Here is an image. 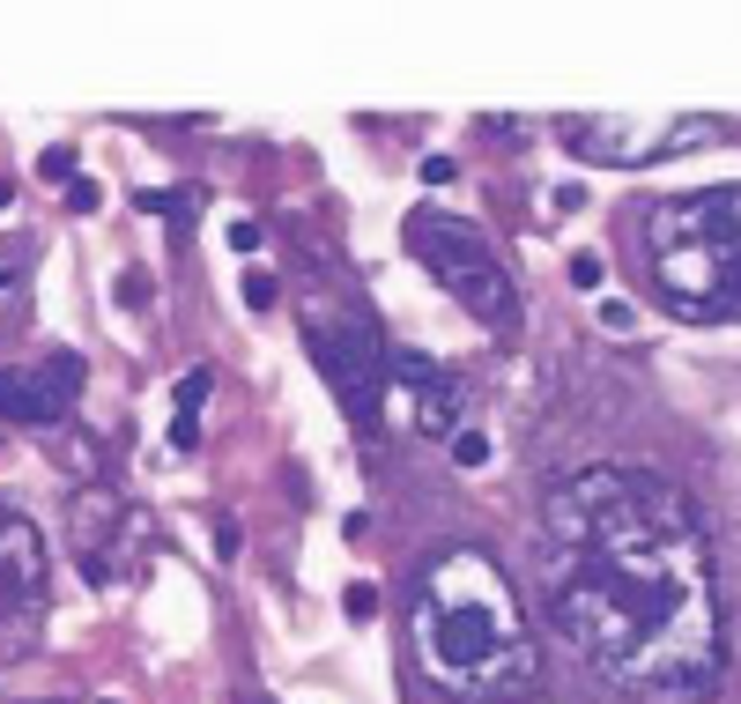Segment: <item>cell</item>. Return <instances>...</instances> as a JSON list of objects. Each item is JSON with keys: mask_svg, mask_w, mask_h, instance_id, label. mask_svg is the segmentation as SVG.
I'll use <instances>...</instances> for the list:
<instances>
[{"mask_svg": "<svg viewBox=\"0 0 741 704\" xmlns=\"http://www.w3.org/2000/svg\"><path fill=\"white\" fill-rule=\"evenodd\" d=\"M541 608L623 697L698 704L727 667L719 571L698 498L653 467L601 460L541 504Z\"/></svg>", "mask_w": 741, "mask_h": 704, "instance_id": "cell-1", "label": "cell"}, {"mask_svg": "<svg viewBox=\"0 0 741 704\" xmlns=\"http://www.w3.org/2000/svg\"><path fill=\"white\" fill-rule=\"evenodd\" d=\"M409 638L423 675L453 704H519L541 682V645L527 630L519 586L490 549H445L415 579Z\"/></svg>", "mask_w": 741, "mask_h": 704, "instance_id": "cell-2", "label": "cell"}, {"mask_svg": "<svg viewBox=\"0 0 741 704\" xmlns=\"http://www.w3.org/2000/svg\"><path fill=\"white\" fill-rule=\"evenodd\" d=\"M630 252L660 312L698 327H741V186L645 201L630 215Z\"/></svg>", "mask_w": 741, "mask_h": 704, "instance_id": "cell-3", "label": "cell"}, {"mask_svg": "<svg viewBox=\"0 0 741 704\" xmlns=\"http://www.w3.org/2000/svg\"><path fill=\"white\" fill-rule=\"evenodd\" d=\"M409 252L438 275V290L453 297L460 312H475L490 334H512V327H519V282L504 275V260L490 252V238H482L467 215L415 208V215H409Z\"/></svg>", "mask_w": 741, "mask_h": 704, "instance_id": "cell-4", "label": "cell"}, {"mask_svg": "<svg viewBox=\"0 0 741 704\" xmlns=\"http://www.w3.org/2000/svg\"><path fill=\"white\" fill-rule=\"evenodd\" d=\"M304 349L327 372V386L341 393V408L356 430H378L386 415V334L370 327V312L356 304H304Z\"/></svg>", "mask_w": 741, "mask_h": 704, "instance_id": "cell-5", "label": "cell"}, {"mask_svg": "<svg viewBox=\"0 0 741 704\" xmlns=\"http://www.w3.org/2000/svg\"><path fill=\"white\" fill-rule=\"evenodd\" d=\"M556 141L572 149L578 164H660V156H690V149H712L727 141L719 120H653V112H572L556 120Z\"/></svg>", "mask_w": 741, "mask_h": 704, "instance_id": "cell-6", "label": "cell"}, {"mask_svg": "<svg viewBox=\"0 0 741 704\" xmlns=\"http://www.w3.org/2000/svg\"><path fill=\"white\" fill-rule=\"evenodd\" d=\"M89 364L75 349H45L38 364H0V423H23V430H60L75 401H83Z\"/></svg>", "mask_w": 741, "mask_h": 704, "instance_id": "cell-7", "label": "cell"}, {"mask_svg": "<svg viewBox=\"0 0 741 704\" xmlns=\"http://www.w3.org/2000/svg\"><path fill=\"white\" fill-rule=\"evenodd\" d=\"M409 415V430L423 438H453L467 430L460 415H467V393H460V378L445 364H430V356H415V349H386V423H401Z\"/></svg>", "mask_w": 741, "mask_h": 704, "instance_id": "cell-8", "label": "cell"}, {"mask_svg": "<svg viewBox=\"0 0 741 704\" xmlns=\"http://www.w3.org/2000/svg\"><path fill=\"white\" fill-rule=\"evenodd\" d=\"M52 593V556H45V527L30 512L0 504V616H30Z\"/></svg>", "mask_w": 741, "mask_h": 704, "instance_id": "cell-9", "label": "cell"}, {"mask_svg": "<svg viewBox=\"0 0 741 704\" xmlns=\"http://www.w3.org/2000/svg\"><path fill=\"white\" fill-rule=\"evenodd\" d=\"M445 445H453V467H490V438L482 430H453Z\"/></svg>", "mask_w": 741, "mask_h": 704, "instance_id": "cell-10", "label": "cell"}, {"mask_svg": "<svg viewBox=\"0 0 741 704\" xmlns=\"http://www.w3.org/2000/svg\"><path fill=\"white\" fill-rule=\"evenodd\" d=\"M38 171L52 178V186H75V149H67V141H60V149H45V156H38Z\"/></svg>", "mask_w": 741, "mask_h": 704, "instance_id": "cell-11", "label": "cell"}, {"mask_svg": "<svg viewBox=\"0 0 741 704\" xmlns=\"http://www.w3.org/2000/svg\"><path fill=\"white\" fill-rule=\"evenodd\" d=\"M275 290H282L275 275H260V267L246 275V304H252V312H275Z\"/></svg>", "mask_w": 741, "mask_h": 704, "instance_id": "cell-12", "label": "cell"}, {"mask_svg": "<svg viewBox=\"0 0 741 704\" xmlns=\"http://www.w3.org/2000/svg\"><path fill=\"white\" fill-rule=\"evenodd\" d=\"M171 445H178V453H193V445H201V415H193V408L171 415Z\"/></svg>", "mask_w": 741, "mask_h": 704, "instance_id": "cell-13", "label": "cell"}, {"mask_svg": "<svg viewBox=\"0 0 741 704\" xmlns=\"http://www.w3.org/2000/svg\"><path fill=\"white\" fill-rule=\"evenodd\" d=\"M341 601H349V616H356V623H370V616H378V586H370V579H356L349 593H341Z\"/></svg>", "mask_w": 741, "mask_h": 704, "instance_id": "cell-14", "label": "cell"}, {"mask_svg": "<svg viewBox=\"0 0 741 704\" xmlns=\"http://www.w3.org/2000/svg\"><path fill=\"white\" fill-rule=\"evenodd\" d=\"M601 275H608V260H601V252H578V260H572V282H578V290H601Z\"/></svg>", "mask_w": 741, "mask_h": 704, "instance_id": "cell-15", "label": "cell"}, {"mask_svg": "<svg viewBox=\"0 0 741 704\" xmlns=\"http://www.w3.org/2000/svg\"><path fill=\"white\" fill-rule=\"evenodd\" d=\"M208 386H215L208 372H186V378H178V408H201V401H208Z\"/></svg>", "mask_w": 741, "mask_h": 704, "instance_id": "cell-16", "label": "cell"}, {"mask_svg": "<svg viewBox=\"0 0 741 704\" xmlns=\"http://www.w3.org/2000/svg\"><path fill=\"white\" fill-rule=\"evenodd\" d=\"M120 304H149V275H141V267H126V275H120Z\"/></svg>", "mask_w": 741, "mask_h": 704, "instance_id": "cell-17", "label": "cell"}, {"mask_svg": "<svg viewBox=\"0 0 741 704\" xmlns=\"http://www.w3.org/2000/svg\"><path fill=\"white\" fill-rule=\"evenodd\" d=\"M630 319H638V312H630L623 297H608V304H601V327H608V334H630Z\"/></svg>", "mask_w": 741, "mask_h": 704, "instance_id": "cell-18", "label": "cell"}, {"mask_svg": "<svg viewBox=\"0 0 741 704\" xmlns=\"http://www.w3.org/2000/svg\"><path fill=\"white\" fill-rule=\"evenodd\" d=\"M260 238H267V230H260L252 215H246V223H230V252H260Z\"/></svg>", "mask_w": 741, "mask_h": 704, "instance_id": "cell-19", "label": "cell"}, {"mask_svg": "<svg viewBox=\"0 0 741 704\" xmlns=\"http://www.w3.org/2000/svg\"><path fill=\"white\" fill-rule=\"evenodd\" d=\"M423 178H430V186H453L460 164H453V156H423Z\"/></svg>", "mask_w": 741, "mask_h": 704, "instance_id": "cell-20", "label": "cell"}, {"mask_svg": "<svg viewBox=\"0 0 741 704\" xmlns=\"http://www.w3.org/2000/svg\"><path fill=\"white\" fill-rule=\"evenodd\" d=\"M67 208H75V215H89V208H97V186H89V178H75V186H67Z\"/></svg>", "mask_w": 741, "mask_h": 704, "instance_id": "cell-21", "label": "cell"}, {"mask_svg": "<svg viewBox=\"0 0 741 704\" xmlns=\"http://www.w3.org/2000/svg\"><path fill=\"white\" fill-rule=\"evenodd\" d=\"M586 208V186H556V215H578Z\"/></svg>", "mask_w": 741, "mask_h": 704, "instance_id": "cell-22", "label": "cell"}, {"mask_svg": "<svg viewBox=\"0 0 741 704\" xmlns=\"http://www.w3.org/2000/svg\"><path fill=\"white\" fill-rule=\"evenodd\" d=\"M15 282H23V260H8V252H0V297L15 290Z\"/></svg>", "mask_w": 741, "mask_h": 704, "instance_id": "cell-23", "label": "cell"}, {"mask_svg": "<svg viewBox=\"0 0 741 704\" xmlns=\"http://www.w3.org/2000/svg\"><path fill=\"white\" fill-rule=\"evenodd\" d=\"M8 201H15V178H0V208H8Z\"/></svg>", "mask_w": 741, "mask_h": 704, "instance_id": "cell-24", "label": "cell"}, {"mask_svg": "<svg viewBox=\"0 0 741 704\" xmlns=\"http://www.w3.org/2000/svg\"><path fill=\"white\" fill-rule=\"evenodd\" d=\"M30 704H52V697H30Z\"/></svg>", "mask_w": 741, "mask_h": 704, "instance_id": "cell-25", "label": "cell"}, {"mask_svg": "<svg viewBox=\"0 0 741 704\" xmlns=\"http://www.w3.org/2000/svg\"><path fill=\"white\" fill-rule=\"evenodd\" d=\"M104 704H120V697H104Z\"/></svg>", "mask_w": 741, "mask_h": 704, "instance_id": "cell-26", "label": "cell"}]
</instances>
